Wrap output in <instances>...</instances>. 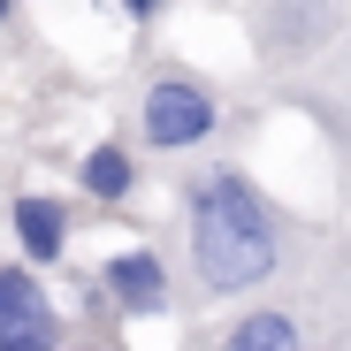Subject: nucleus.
Segmentation results:
<instances>
[{
  "mask_svg": "<svg viewBox=\"0 0 351 351\" xmlns=\"http://www.w3.org/2000/svg\"><path fill=\"white\" fill-rule=\"evenodd\" d=\"M184 229H191V275L206 298H245L282 267V221L245 168L184 176Z\"/></svg>",
  "mask_w": 351,
  "mask_h": 351,
  "instance_id": "f257e3e1",
  "label": "nucleus"
},
{
  "mask_svg": "<svg viewBox=\"0 0 351 351\" xmlns=\"http://www.w3.org/2000/svg\"><path fill=\"white\" fill-rule=\"evenodd\" d=\"M138 130H145L153 153H191L221 130V99H214V84H199L184 69H160L138 99Z\"/></svg>",
  "mask_w": 351,
  "mask_h": 351,
  "instance_id": "f03ea898",
  "label": "nucleus"
},
{
  "mask_svg": "<svg viewBox=\"0 0 351 351\" xmlns=\"http://www.w3.org/2000/svg\"><path fill=\"white\" fill-rule=\"evenodd\" d=\"M252 38L275 62H306L336 38V0H252Z\"/></svg>",
  "mask_w": 351,
  "mask_h": 351,
  "instance_id": "7ed1b4c3",
  "label": "nucleus"
},
{
  "mask_svg": "<svg viewBox=\"0 0 351 351\" xmlns=\"http://www.w3.org/2000/svg\"><path fill=\"white\" fill-rule=\"evenodd\" d=\"M0 351H62V313L31 267H0Z\"/></svg>",
  "mask_w": 351,
  "mask_h": 351,
  "instance_id": "20e7f679",
  "label": "nucleus"
},
{
  "mask_svg": "<svg viewBox=\"0 0 351 351\" xmlns=\"http://www.w3.org/2000/svg\"><path fill=\"white\" fill-rule=\"evenodd\" d=\"M99 290H107L114 313H138V321L168 313V267H160V252H145V245L114 252V260L99 267Z\"/></svg>",
  "mask_w": 351,
  "mask_h": 351,
  "instance_id": "39448f33",
  "label": "nucleus"
},
{
  "mask_svg": "<svg viewBox=\"0 0 351 351\" xmlns=\"http://www.w3.org/2000/svg\"><path fill=\"white\" fill-rule=\"evenodd\" d=\"M8 229H16V245H23L31 267H53V260L69 252V206L46 199V191H23V199L8 206Z\"/></svg>",
  "mask_w": 351,
  "mask_h": 351,
  "instance_id": "423d86ee",
  "label": "nucleus"
},
{
  "mask_svg": "<svg viewBox=\"0 0 351 351\" xmlns=\"http://www.w3.org/2000/svg\"><path fill=\"white\" fill-rule=\"evenodd\" d=\"M77 191H92L99 206H123V199L138 191V160H130V145H123V138L92 145V153L77 160Z\"/></svg>",
  "mask_w": 351,
  "mask_h": 351,
  "instance_id": "0eeeda50",
  "label": "nucleus"
},
{
  "mask_svg": "<svg viewBox=\"0 0 351 351\" xmlns=\"http://www.w3.org/2000/svg\"><path fill=\"white\" fill-rule=\"evenodd\" d=\"M221 351H306V343H298V321H290L282 306H260V313H245L221 336Z\"/></svg>",
  "mask_w": 351,
  "mask_h": 351,
  "instance_id": "6e6552de",
  "label": "nucleus"
},
{
  "mask_svg": "<svg viewBox=\"0 0 351 351\" xmlns=\"http://www.w3.org/2000/svg\"><path fill=\"white\" fill-rule=\"evenodd\" d=\"M123 16H130V23H153V16H160V0H123Z\"/></svg>",
  "mask_w": 351,
  "mask_h": 351,
  "instance_id": "1a4fd4ad",
  "label": "nucleus"
},
{
  "mask_svg": "<svg viewBox=\"0 0 351 351\" xmlns=\"http://www.w3.org/2000/svg\"><path fill=\"white\" fill-rule=\"evenodd\" d=\"M8 8H16V0H0V23H8Z\"/></svg>",
  "mask_w": 351,
  "mask_h": 351,
  "instance_id": "9d476101",
  "label": "nucleus"
},
{
  "mask_svg": "<svg viewBox=\"0 0 351 351\" xmlns=\"http://www.w3.org/2000/svg\"><path fill=\"white\" fill-rule=\"evenodd\" d=\"M84 351H92V343H84Z\"/></svg>",
  "mask_w": 351,
  "mask_h": 351,
  "instance_id": "9b49d317",
  "label": "nucleus"
}]
</instances>
